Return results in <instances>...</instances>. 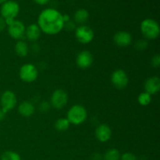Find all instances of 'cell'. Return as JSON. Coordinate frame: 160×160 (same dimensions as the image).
Here are the masks:
<instances>
[{
    "label": "cell",
    "mask_w": 160,
    "mask_h": 160,
    "mask_svg": "<svg viewBox=\"0 0 160 160\" xmlns=\"http://www.w3.org/2000/svg\"><path fill=\"white\" fill-rule=\"evenodd\" d=\"M38 26L42 32L48 35L59 34L64 28L62 14L53 8L43 9L38 18Z\"/></svg>",
    "instance_id": "obj_1"
},
{
    "label": "cell",
    "mask_w": 160,
    "mask_h": 160,
    "mask_svg": "<svg viewBox=\"0 0 160 160\" xmlns=\"http://www.w3.org/2000/svg\"><path fill=\"white\" fill-rule=\"evenodd\" d=\"M88 112L85 107L82 105L76 104L71 106L67 112V119L70 122V124L78 125L82 124L87 120Z\"/></svg>",
    "instance_id": "obj_2"
},
{
    "label": "cell",
    "mask_w": 160,
    "mask_h": 160,
    "mask_svg": "<svg viewBox=\"0 0 160 160\" xmlns=\"http://www.w3.org/2000/svg\"><path fill=\"white\" fill-rule=\"evenodd\" d=\"M140 29L144 37L148 40H154L159 36V24L156 20L152 18L145 19L141 23Z\"/></svg>",
    "instance_id": "obj_3"
},
{
    "label": "cell",
    "mask_w": 160,
    "mask_h": 160,
    "mask_svg": "<svg viewBox=\"0 0 160 160\" xmlns=\"http://www.w3.org/2000/svg\"><path fill=\"white\" fill-rule=\"evenodd\" d=\"M20 12V6L13 0H8L2 4L0 13L5 20H15Z\"/></svg>",
    "instance_id": "obj_4"
},
{
    "label": "cell",
    "mask_w": 160,
    "mask_h": 160,
    "mask_svg": "<svg viewBox=\"0 0 160 160\" xmlns=\"http://www.w3.org/2000/svg\"><path fill=\"white\" fill-rule=\"evenodd\" d=\"M19 77L23 82L32 83L35 81L38 77V70L34 64H23L20 69Z\"/></svg>",
    "instance_id": "obj_5"
},
{
    "label": "cell",
    "mask_w": 160,
    "mask_h": 160,
    "mask_svg": "<svg viewBox=\"0 0 160 160\" xmlns=\"http://www.w3.org/2000/svg\"><path fill=\"white\" fill-rule=\"evenodd\" d=\"M75 37L81 44H88L92 42L95 37L94 31L87 25H79L75 29Z\"/></svg>",
    "instance_id": "obj_6"
},
{
    "label": "cell",
    "mask_w": 160,
    "mask_h": 160,
    "mask_svg": "<svg viewBox=\"0 0 160 160\" xmlns=\"http://www.w3.org/2000/svg\"><path fill=\"white\" fill-rule=\"evenodd\" d=\"M17 103V96L15 93L10 90L5 91L1 95L0 98V104H1V109L7 113L9 111L12 110L16 107Z\"/></svg>",
    "instance_id": "obj_7"
},
{
    "label": "cell",
    "mask_w": 160,
    "mask_h": 160,
    "mask_svg": "<svg viewBox=\"0 0 160 160\" xmlns=\"http://www.w3.org/2000/svg\"><path fill=\"white\" fill-rule=\"evenodd\" d=\"M68 95L62 89H57L52 94L50 98V105L56 109H61L68 103Z\"/></svg>",
    "instance_id": "obj_8"
},
{
    "label": "cell",
    "mask_w": 160,
    "mask_h": 160,
    "mask_svg": "<svg viewBox=\"0 0 160 160\" xmlns=\"http://www.w3.org/2000/svg\"><path fill=\"white\" fill-rule=\"evenodd\" d=\"M111 82L116 88L122 90L126 88L129 84V78L124 70L119 69L115 70L111 75Z\"/></svg>",
    "instance_id": "obj_9"
},
{
    "label": "cell",
    "mask_w": 160,
    "mask_h": 160,
    "mask_svg": "<svg viewBox=\"0 0 160 160\" xmlns=\"http://www.w3.org/2000/svg\"><path fill=\"white\" fill-rule=\"evenodd\" d=\"M25 28L23 22L14 20L10 24L7 26V31L9 35L16 40H22L25 37Z\"/></svg>",
    "instance_id": "obj_10"
},
{
    "label": "cell",
    "mask_w": 160,
    "mask_h": 160,
    "mask_svg": "<svg viewBox=\"0 0 160 160\" xmlns=\"http://www.w3.org/2000/svg\"><path fill=\"white\" fill-rule=\"evenodd\" d=\"M76 63L79 68L85 70L93 63V56L89 51H82L78 53L76 58Z\"/></svg>",
    "instance_id": "obj_11"
},
{
    "label": "cell",
    "mask_w": 160,
    "mask_h": 160,
    "mask_svg": "<svg viewBox=\"0 0 160 160\" xmlns=\"http://www.w3.org/2000/svg\"><path fill=\"white\" fill-rule=\"evenodd\" d=\"M113 42L120 47H127L132 43V36L129 32L120 31L113 36Z\"/></svg>",
    "instance_id": "obj_12"
},
{
    "label": "cell",
    "mask_w": 160,
    "mask_h": 160,
    "mask_svg": "<svg viewBox=\"0 0 160 160\" xmlns=\"http://www.w3.org/2000/svg\"><path fill=\"white\" fill-rule=\"evenodd\" d=\"M112 130L107 124H100L95 129V137L100 142H106L111 138Z\"/></svg>",
    "instance_id": "obj_13"
},
{
    "label": "cell",
    "mask_w": 160,
    "mask_h": 160,
    "mask_svg": "<svg viewBox=\"0 0 160 160\" xmlns=\"http://www.w3.org/2000/svg\"><path fill=\"white\" fill-rule=\"evenodd\" d=\"M160 90V79L158 77L148 78L145 82V92L149 95H156Z\"/></svg>",
    "instance_id": "obj_14"
},
{
    "label": "cell",
    "mask_w": 160,
    "mask_h": 160,
    "mask_svg": "<svg viewBox=\"0 0 160 160\" xmlns=\"http://www.w3.org/2000/svg\"><path fill=\"white\" fill-rule=\"evenodd\" d=\"M41 33H42V31H41L40 28L38 26V24L31 23L28 28H26V30H25V37L30 42H35L40 38Z\"/></svg>",
    "instance_id": "obj_15"
},
{
    "label": "cell",
    "mask_w": 160,
    "mask_h": 160,
    "mask_svg": "<svg viewBox=\"0 0 160 160\" xmlns=\"http://www.w3.org/2000/svg\"><path fill=\"white\" fill-rule=\"evenodd\" d=\"M35 108L31 102H23L18 106V112L23 117H30L34 113Z\"/></svg>",
    "instance_id": "obj_16"
},
{
    "label": "cell",
    "mask_w": 160,
    "mask_h": 160,
    "mask_svg": "<svg viewBox=\"0 0 160 160\" xmlns=\"http://www.w3.org/2000/svg\"><path fill=\"white\" fill-rule=\"evenodd\" d=\"M89 18V13L88 10L84 9H80L75 12L73 19L74 22L78 24L84 25V23H87Z\"/></svg>",
    "instance_id": "obj_17"
},
{
    "label": "cell",
    "mask_w": 160,
    "mask_h": 160,
    "mask_svg": "<svg viewBox=\"0 0 160 160\" xmlns=\"http://www.w3.org/2000/svg\"><path fill=\"white\" fill-rule=\"evenodd\" d=\"M14 49H15L17 56H19L20 57H25L29 53V46H28V43L23 42V40L18 41L16 43Z\"/></svg>",
    "instance_id": "obj_18"
},
{
    "label": "cell",
    "mask_w": 160,
    "mask_h": 160,
    "mask_svg": "<svg viewBox=\"0 0 160 160\" xmlns=\"http://www.w3.org/2000/svg\"><path fill=\"white\" fill-rule=\"evenodd\" d=\"M70 122L67 118H59L55 123V128L59 132H64L70 128Z\"/></svg>",
    "instance_id": "obj_19"
},
{
    "label": "cell",
    "mask_w": 160,
    "mask_h": 160,
    "mask_svg": "<svg viewBox=\"0 0 160 160\" xmlns=\"http://www.w3.org/2000/svg\"><path fill=\"white\" fill-rule=\"evenodd\" d=\"M121 154L117 148H109L106 152L103 159L104 160H120Z\"/></svg>",
    "instance_id": "obj_20"
},
{
    "label": "cell",
    "mask_w": 160,
    "mask_h": 160,
    "mask_svg": "<svg viewBox=\"0 0 160 160\" xmlns=\"http://www.w3.org/2000/svg\"><path fill=\"white\" fill-rule=\"evenodd\" d=\"M152 101V95L148 94L147 92H144L141 93L138 97V102L139 105L142 106H147L151 103Z\"/></svg>",
    "instance_id": "obj_21"
},
{
    "label": "cell",
    "mask_w": 160,
    "mask_h": 160,
    "mask_svg": "<svg viewBox=\"0 0 160 160\" xmlns=\"http://www.w3.org/2000/svg\"><path fill=\"white\" fill-rule=\"evenodd\" d=\"M1 160H22L20 155L13 151H6L1 156Z\"/></svg>",
    "instance_id": "obj_22"
},
{
    "label": "cell",
    "mask_w": 160,
    "mask_h": 160,
    "mask_svg": "<svg viewBox=\"0 0 160 160\" xmlns=\"http://www.w3.org/2000/svg\"><path fill=\"white\" fill-rule=\"evenodd\" d=\"M148 45V44L146 41L144 40V39H140V40H138L135 42L134 47H135L138 51H144V50L146 49Z\"/></svg>",
    "instance_id": "obj_23"
},
{
    "label": "cell",
    "mask_w": 160,
    "mask_h": 160,
    "mask_svg": "<svg viewBox=\"0 0 160 160\" xmlns=\"http://www.w3.org/2000/svg\"><path fill=\"white\" fill-rule=\"evenodd\" d=\"M120 160H138L137 156L131 152H125L120 156Z\"/></svg>",
    "instance_id": "obj_24"
},
{
    "label": "cell",
    "mask_w": 160,
    "mask_h": 160,
    "mask_svg": "<svg viewBox=\"0 0 160 160\" xmlns=\"http://www.w3.org/2000/svg\"><path fill=\"white\" fill-rule=\"evenodd\" d=\"M151 65L154 68H159L160 66V56L159 54L152 56L151 59Z\"/></svg>",
    "instance_id": "obj_25"
},
{
    "label": "cell",
    "mask_w": 160,
    "mask_h": 160,
    "mask_svg": "<svg viewBox=\"0 0 160 160\" xmlns=\"http://www.w3.org/2000/svg\"><path fill=\"white\" fill-rule=\"evenodd\" d=\"M50 106H51L50 103H48V102L44 101L41 102L40 105H39V110L42 112H46L49 110Z\"/></svg>",
    "instance_id": "obj_26"
},
{
    "label": "cell",
    "mask_w": 160,
    "mask_h": 160,
    "mask_svg": "<svg viewBox=\"0 0 160 160\" xmlns=\"http://www.w3.org/2000/svg\"><path fill=\"white\" fill-rule=\"evenodd\" d=\"M64 28L69 31H72L73 30L76 29V26H75V23L73 22L72 20H69L68 22L64 23Z\"/></svg>",
    "instance_id": "obj_27"
},
{
    "label": "cell",
    "mask_w": 160,
    "mask_h": 160,
    "mask_svg": "<svg viewBox=\"0 0 160 160\" xmlns=\"http://www.w3.org/2000/svg\"><path fill=\"white\" fill-rule=\"evenodd\" d=\"M29 49H31V52L34 53V54H38V53L40 52V47H39V45H38L37 43L34 42V43L31 45V48H30Z\"/></svg>",
    "instance_id": "obj_28"
},
{
    "label": "cell",
    "mask_w": 160,
    "mask_h": 160,
    "mask_svg": "<svg viewBox=\"0 0 160 160\" xmlns=\"http://www.w3.org/2000/svg\"><path fill=\"white\" fill-rule=\"evenodd\" d=\"M6 20L5 19H3L2 17H0V32L2 31L5 28H6Z\"/></svg>",
    "instance_id": "obj_29"
},
{
    "label": "cell",
    "mask_w": 160,
    "mask_h": 160,
    "mask_svg": "<svg viewBox=\"0 0 160 160\" xmlns=\"http://www.w3.org/2000/svg\"><path fill=\"white\" fill-rule=\"evenodd\" d=\"M33 1L39 6H44V5H46L50 0H33Z\"/></svg>",
    "instance_id": "obj_30"
},
{
    "label": "cell",
    "mask_w": 160,
    "mask_h": 160,
    "mask_svg": "<svg viewBox=\"0 0 160 160\" xmlns=\"http://www.w3.org/2000/svg\"><path fill=\"white\" fill-rule=\"evenodd\" d=\"M92 160H102V156L101 155L98 154V153H95L92 156Z\"/></svg>",
    "instance_id": "obj_31"
},
{
    "label": "cell",
    "mask_w": 160,
    "mask_h": 160,
    "mask_svg": "<svg viewBox=\"0 0 160 160\" xmlns=\"http://www.w3.org/2000/svg\"><path fill=\"white\" fill-rule=\"evenodd\" d=\"M6 112H5L2 109H0V121L4 120L5 117H6Z\"/></svg>",
    "instance_id": "obj_32"
},
{
    "label": "cell",
    "mask_w": 160,
    "mask_h": 160,
    "mask_svg": "<svg viewBox=\"0 0 160 160\" xmlns=\"http://www.w3.org/2000/svg\"><path fill=\"white\" fill-rule=\"evenodd\" d=\"M6 1H8V0H0V4H2V3H4Z\"/></svg>",
    "instance_id": "obj_33"
}]
</instances>
